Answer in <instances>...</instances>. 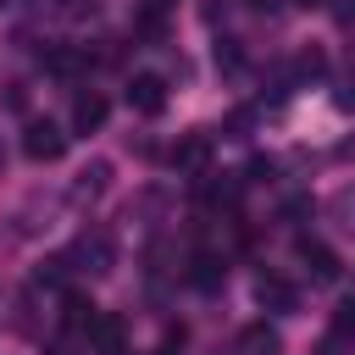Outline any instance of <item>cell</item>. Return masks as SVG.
<instances>
[{
  "label": "cell",
  "instance_id": "7c38bea8",
  "mask_svg": "<svg viewBox=\"0 0 355 355\" xmlns=\"http://www.w3.org/2000/svg\"><path fill=\"white\" fill-rule=\"evenodd\" d=\"M83 61H89L83 50H50V55H44V67H50L55 78H72V72H83Z\"/></svg>",
  "mask_w": 355,
  "mask_h": 355
},
{
  "label": "cell",
  "instance_id": "5bb4252c",
  "mask_svg": "<svg viewBox=\"0 0 355 355\" xmlns=\"http://www.w3.org/2000/svg\"><path fill=\"white\" fill-rule=\"evenodd\" d=\"M333 333H338V338H349V333H355V300L333 311Z\"/></svg>",
  "mask_w": 355,
  "mask_h": 355
},
{
  "label": "cell",
  "instance_id": "30bf717a",
  "mask_svg": "<svg viewBox=\"0 0 355 355\" xmlns=\"http://www.w3.org/2000/svg\"><path fill=\"white\" fill-rule=\"evenodd\" d=\"M78 261H89L83 272H94V277H105V272H111V239H105V233H94V239H83V244H78Z\"/></svg>",
  "mask_w": 355,
  "mask_h": 355
},
{
  "label": "cell",
  "instance_id": "7a4b0ae2",
  "mask_svg": "<svg viewBox=\"0 0 355 355\" xmlns=\"http://www.w3.org/2000/svg\"><path fill=\"white\" fill-rule=\"evenodd\" d=\"M22 155H28V161H61V155H67V133H61L55 122H28Z\"/></svg>",
  "mask_w": 355,
  "mask_h": 355
},
{
  "label": "cell",
  "instance_id": "ba28073f",
  "mask_svg": "<svg viewBox=\"0 0 355 355\" xmlns=\"http://www.w3.org/2000/svg\"><path fill=\"white\" fill-rule=\"evenodd\" d=\"M94 316H100V305H94L89 294H67V300H61V322H67V333H89Z\"/></svg>",
  "mask_w": 355,
  "mask_h": 355
},
{
  "label": "cell",
  "instance_id": "9a60e30c",
  "mask_svg": "<svg viewBox=\"0 0 355 355\" xmlns=\"http://www.w3.org/2000/svg\"><path fill=\"white\" fill-rule=\"evenodd\" d=\"M294 6H305V11H311V6H327V0H294Z\"/></svg>",
  "mask_w": 355,
  "mask_h": 355
},
{
  "label": "cell",
  "instance_id": "277c9868",
  "mask_svg": "<svg viewBox=\"0 0 355 355\" xmlns=\"http://www.w3.org/2000/svg\"><path fill=\"white\" fill-rule=\"evenodd\" d=\"M166 161H172L178 172H200V166L211 161V139H205V133H189V139H178V144L166 150Z\"/></svg>",
  "mask_w": 355,
  "mask_h": 355
},
{
  "label": "cell",
  "instance_id": "8992f818",
  "mask_svg": "<svg viewBox=\"0 0 355 355\" xmlns=\"http://www.w3.org/2000/svg\"><path fill=\"white\" fill-rule=\"evenodd\" d=\"M122 333H128V327H122V316L100 311V316H94V327H89V344H94L100 355H122Z\"/></svg>",
  "mask_w": 355,
  "mask_h": 355
},
{
  "label": "cell",
  "instance_id": "8fae6325",
  "mask_svg": "<svg viewBox=\"0 0 355 355\" xmlns=\"http://www.w3.org/2000/svg\"><path fill=\"white\" fill-rule=\"evenodd\" d=\"M255 300L272 305V311H294V288H288L283 277H261V283H255Z\"/></svg>",
  "mask_w": 355,
  "mask_h": 355
},
{
  "label": "cell",
  "instance_id": "5b68a950",
  "mask_svg": "<svg viewBox=\"0 0 355 355\" xmlns=\"http://www.w3.org/2000/svg\"><path fill=\"white\" fill-rule=\"evenodd\" d=\"M183 277H189L200 294H216V288H222V277H227V266H222V255H205V250H200V255L189 261V272H183Z\"/></svg>",
  "mask_w": 355,
  "mask_h": 355
},
{
  "label": "cell",
  "instance_id": "3957f363",
  "mask_svg": "<svg viewBox=\"0 0 355 355\" xmlns=\"http://www.w3.org/2000/svg\"><path fill=\"white\" fill-rule=\"evenodd\" d=\"M105 111H111L105 94H100V89H83V94L72 100V133H94V128L105 122Z\"/></svg>",
  "mask_w": 355,
  "mask_h": 355
},
{
  "label": "cell",
  "instance_id": "52a82bcc",
  "mask_svg": "<svg viewBox=\"0 0 355 355\" xmlns=\"http://www.w3.org/2000/svg\"><path fill=\"white\" fill-rule=\"evenodd\" d=\"M300 261L311 266V277H316V283H333V277H338V255H333L327 244H311V239H300Z\"/></svg>",
  "mask_w": 355,
  "mask_h": 355
},
{
  "label": "cell",
  "instance_id": "2e32d148",
  "mask_svg": "<svg viewBox=\"0 0 355 355\" xmlns=\"http://www.w3.org/2000/svg\"><path fill=\"white\" fill-rule=\"evenodd\" d=\"M244 6H277V0H244Z\"/></svg>",
  "mask_w": 355,
  "mask_h": 355
},
{
  "label": "cell",
  "instance_id": "6da1fadb",
  "mask_svg": "<svg viewBox=\"0 0 355 355\" xmlns=\"http://www.w3.org/2000/svg\"><path fill=\"white\" fill-rule=\"evenodd\" d=\"M128 111L161 116V111H166V78H161V72H133V78H128Z\"/></svg>",
  "mask_w": 355,
  "mask_h": 355
},
{
  "label": "cell",
  "instance_id": "4fadbf2b",
  "mask_svg": "<svg viewBox=\"0 0 355 355\" xmlns=\"http://www.w3.org/2000/svg\"><path fill=\"white\" fill-rule=\"evenodd\" d=\"M105 178H111V166H105V161H94V166L78 178V200H89V194H105Z\"/></svg>",
  "mask_w": 355,
  "mask_h": 355
},
{
  "label": "cell",
  "instance_id": "e0dca14e",
  "mask_svg": "<svg viewBox=\"0 0 355 355\" xmlns=\"http://www.w3.org/2000/svg\"><path fill=\"white\" fill-rule=\"evenodd\" d=\"M50 355H67V349H50Z\"/></svg>",
  "mask_w": 355,
  "mask_h": 355
},
{
  "label": "cell",
  "instance_id": "ac0fdd59",
  "mask_svg": "<svg viewBox=\"0 0 355 355\" xmlns=\"http://www.w3.org/2000/svg\"><path fill=\"white\" fill-rule=\"evenodd\" d=\"M0 6H6V0H0Z\"/></svg>",
  "mask_w": 355,
  "mask_h": 355
},
{
  "label": "cell",
  "instance_id": "9c48e42d",
  "mask_svg": "<svg viewBox=\"0 0 355 355\" xmlns=\"http://www.w3.org/2000/svg\"><path fill=\"white\" fill-rule=\"evenodd\" d=\"M283 344H277V333L266 327V322H250V327H239V355H277Z\"/></svg>",
  "mask_w": 355,
  "mask_h": 355
}]
</instances>
